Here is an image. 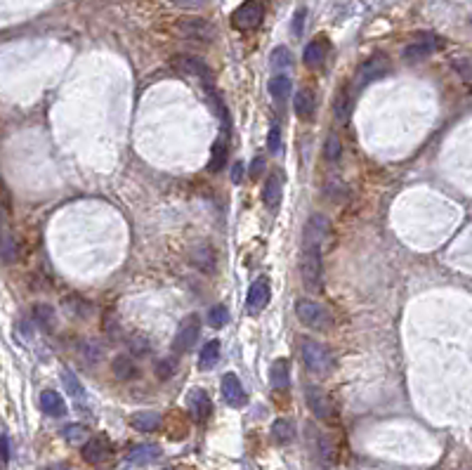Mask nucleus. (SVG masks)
Segmentation results:
<instances>
[{"label": "nucleus", "instance_id": "f257e3e1", "mask_svg": "<svg viewBox=\"0 0 472 470\" xmlns=\"http://www.w3.org/2000/svg\"><path fill=\"white\" fill-rule=\"evenodd\" d=\"M331 234V222L324 215H312L302 229V255H300V276L309 293L321 288V250Z\"/></svg>", "mask_w": 472, "mask_h": 470}, {"label": "nucleus", "instance_id": "f03ea898", "mask_svg": "<svg viewBox=\"0 0 472 470\" xmlns=\"http://www.w3.org/2000/svg\"><path fill=\"white\" fill-rule=\"evenodd\" d=\"M300 352H302V362H305L307 371L314 373V376L326 378L328 373L335 369V359L331 355V350L312 338L300 340Z\"/></svg>", "mask_w": 472, "mask_h": 470}, {"label": "nucleus", "instance_id": "7ed1b4c3", "mask_svg": "<svg viewBox=\"0 0 472 470\" xmlns=\"http://www.w3.org/2000/svg\"><path fill=\"white\" fill-rule=\"evenodd\" d=\"M295 314L302 324H305L307 328H314V331H328L333 324L331 312H328L321 302L309 300V298H302V300L295 302Z\"/></svg>", "mask_w": 472, "mask_h": 470}, {"label": "nucleus", "instance_id": "20e7f679", "mask_svg": "<svg viewBox=\"0 0 472 470\" xmlns=\"http://www.w3.org/2000/svg\"><path fill=\"white\" fill-rule=\"evenodd\" d=\"M175 31L182 38H189V41H198V43H213L217 36L215 27L210 22H205L201 17H182L175 22Z\"/></svg>", "mask_w": 472, "mask_h": 470}, {"label": "nucleus", "instance_id": "39448f33", "mask_svg": "<svg viewBox=\"0 0 472 470\" xmlns=\"http://www.w3.org/2000/svg\"><path fill=\"white\" fill-rule=\"evenodd\" d=\"M387 72H390V60H387L385 55H373V57H368V60L357 69V79H354V90H357V93H361V90L371 86L373 81L383 79V76H385Z\"/></svg>", "mask_w": 472, "mask_h": 470}, {"label": "nucleus", "instance_id": "423d86ee", "mask_svg": "<svg viewBox=\"0 0 472 470\" xmlns=\"http://www.w3.org/2000/svg\"><path fill=\"white\" fill-rule=\"evenodd\" d=\"M198 333H201V317L194 312V314H189V317L182 321V324H180L177 333H175V340H173V350H175L177 355L189 352L191 347L196 345Z\"/></svg>", "mask_w": 472, "mask_h": 470}, {"label": "nucleus", "instance_id": "0eeeda50", "mask_svg": "<svg viewBox=\"0 0 472 470\" xmlns=\"http://www.w3.org/2000/svg\"><path fill=\"white\" fill-rule=\"evenodd\" d=\"M262 17H264V8H262L260 0H245L241 8L231 15V27L238 31H250V29L260 27Z\"/></svg>", "mask_w": 472, "mask_h": 470}, {"label": "nucleus", "instance_id": "6e6552de", "mask_svg": "<svg viewBox=\"0 0 472 470\" xmlns=\"http://www.w3.org/2000/svg\"><path fill=\"white\" fill-rule=\"evenodd\" d=\"M170 67L175 69L180 74H187V76H196V79H201V83H213V72L210 67L205 64L201 57H194V55H175L170 60Z\"/></svg>", "mask_w": 472, "mask_h": 470}, {"label": "nucleus", "instance_id": "1a4fd4ad", "mask_svg": "<svg viewBox=\"0 0 472 470\" xmlns=\"http://www.w3.org/2000/svg\"><path fill=\"white\" fill-rule=\"evenodd\" d=\"M439 45L442 43H439V38L435 34H420L416 41L404 48V60L409 64H418V62H423L425 57H430L435 53Z\"/></svg>", "mask_w": 472, "mask_h": 470}, {"label": "nucleus", "instance_id": "9d476101", "mask_svg": "<svg viewBox=\"0 0 472 470\" xmlns=\"http://www.w3.org/2000/svg\"><path fill=\"white\" fill-rule=\"evenodd\" d=\"M305 402H307V409L312 411L316 418H321V421H328V418L333 416V402H331V397H328L321 388H316V385H307Z\"/></svg>", "mask_w": 472, "mask_h": 470}, {"label": "nucleus", "instance_id": "9b49d317", "mask_svg": "<svg viewBox=\"0 0 472 470\" xmlns=\"http://www.w3.org/2000/svg\"><path fill=\"white\" fill-rule=\"evenodd\" d=\"M269 298H271L269 281L267 279H257L248 288V295H245V307H248L250 314H260L264 307H267Z\"/></svg>", "mask_w": 472, "mask_h": 470}, {"label": "nucleus", "instance_id": "f8f14e48", "mask_svg": "<svg viewBox=\"0 0 472 470\" xmlns=\"http://www.w3.org/2000/svg\"><path fill=\"white\" fill-rule=\"evenodd\" d=\"M222 397H224V402H227L229 407H243V404L248 402L243 385L234 376V373H224V376H222Z\"/></svg>", "mask_w": 472, "mask_h": 470}, {"label": "nucleus", "instance_id": "ddd939ff", "mask_svg": "<svg viewBox=\"0 0 472 470\" xmlns=\"http://www.w3.org/2000/svg\"><path fill=\"white\" fill-rule=\"evenodd\" d=\"M352 109H354V98H352L350 86H340L338 95L333 98L335 121H338L340 126H347V121H350V116H352Z\"/></svg>", "mask_w": 472, "mask_h": 470}, {"label": "nucleus", "instance_id": "4468645a", "mask_svg": "<svg viewBox=\"0 0 472 470\" xmlns=\"http://www.w3.org/2000/svg\"><path fill=\"white\" fill-rule=\"evenodd\" d=\"M81 454H83V461H88V463H93V466H97V463H102V461L109 459L112 447H109V442L104 440V437H90V440L83 444Z\"/></svg>", "mask_w": 472, "mask_h": 470}, {"label": "nucleus", "instance_id": "2eb2a0df", "mask_svg": "<svg viewBox=\"0 0 472 470\" xmlns=\"http://www.w3.org/2000/svg\"><path fill=\"white\" fill-rule=\"evenodd\" d=\"M191 262L201 269V272L213 274L217 269V253L213 250L210 243H198V246L191 248Z\"/></svg>", "mask_w": 472, "mask_h": 470}, {"label": "nucleus", "instance_id": "dca6fc26", "mask_svg": "<svg viewBox=\"0 0 472 470\" xmlns=\"http://www.w3.org/2000/svg\"><path fill=\"white\" fill-rule=\"evenodd\" d=\"M314 109H316V98L314 93L309 88H297L295 98H293V112L297 119L302 121H309L314 116Z\"/></svg>", "mask_w": 472, "mask_h": 470}, {"label": "nucleus", "instance_id": "f3484780", "mask_svg": "<svg viewBox=\"0 0 472 470\" xmlns=\"http://www.w3.org/2000/svg\"><path fill=\"white\" fill-rule=\"evenodd\" d=\"M187 407H189L191 416L196 418V421H205L213 411L208 392H203V390H191L189 395H187Z\"/></svg>", "mask_w": 472, "mask_h": 470}, {"label": "nucleus", "instance_id": "a211bd4d", "mask_svg": "<svg viewBox=\"0 0 472 470\" xmlns=\"http://www.w3.org/2000/svg\"><path fill=\"white\" fill-rule=\"evenodd\" d=\"M281 192H283V177L279 173H271L262 187V203L267 208H276L281 203Z\"/></svg>", "mask_w": 472, "mask_h": 470}, {"label": "nucleus", "instance_id": "6ab92c4d", "mask_svg": "<svg viewBox=\"0 0 472 470\" xmlns=\"http://www.w3.org/2000/svg\"><path fill=\"white\" fill-rule=\"evenodd\" d=\"M159 459H161V447H156V444H140V447H135L133 452L128 454V463H133V466H149V463Z\"/></svg>", "mask_w": 472, "mask_h": 470}, {"label": "nucleus", "instance_id": "aec40b11", "mask_svg": "<svg viewBox=\"0 0 472 470\" xmlns=\"http://www.w3.org/2000/svg\"><path fill=\"white\" fill-rule=\"evenodd\" d=\"M269 383H271V388L279 390V392L288 390V385H290V366H288L286 359H276V362L271 364Z\"/></svg>", "mask_w": 472, "mask_h": 470}, {"label": "nucleus", "instance_id": "412c9836", "mask_svg": "<svg viewBox=\"0 0 472 470\" xmlns=\"http://www.w3.org/2000/svg\"><path fill=\"white\" fill-rule=\"evenodd\" d=\"M316 461L324 468H331L335 463V444L326 433H316Z\"/></svg>", "mask_w": 472, "mask_h": 470}, {"label": "nucleus", "instance_id": "4be33fe9", "mask_svg": "<svg viewBox=\"0 0 472 470\" xmlns=\"http://www.w3.org/2000/svg\"><path fill=\"white\" fill-rule=\"evenodd\" d=\"M41 409L53 418H60L67 414V404H64L60 392H55V390H45L41 395Z\"/></svg>", "mask_w": 472, "mask_h": 470}, {"label": "nucleus", "instance_id": "5701e85b", "mask_svg": "<svg viewBox=\"0 0 472 470\" xmlns=\"http://www.w3.org/2000/svg\"><path fill=\"white\" fill-rule=\"evenodd\" d=\"M130 426L140 433H154V430L161 428V414L156 411H137V414L130 416Z\"/></svg>", "mask_w": 472, "mask_h": 470}, {"label": "nucleus", "instance_id": "b1692460", "mask_svg": "<svg viewBox=\"0 0 472 470\" xmlns=\"http://www.w3.org/2000/svg\"><path fill=\"white\" fill-rule=\"evenodd\" d=\"M19 260V243L10 231L0 229V262L5 265H12V262Z\"/></svg>", "mask_w": 472, "mask_h": 470}, {"label": "nucleus", "instance_id": "393cba45", "mask_svg": "<svg viewBox=\"0 0 472 470\" xmlns=\"http://www.w3.org/2000/svg\"><path fill=\"white\" fill-rule=\"evenodd\" d=\"M112 371H114V376L119 378V381H133V378L137 376V364H135L133 357L119 355L112 362Z\"/></svg>", "mask_w": 472, "mask_h": 470}, {"label": "nucleus", "instance_id": "a878e982", "mask_svg": "<svg viewBox=\"0 0 472 470\" xmlns=\"http://www.w3.org/2000/svg\"><path fill=\"white\" fill-rule=\"evenodd\" d=\"M290 90H293V81L288 79L286 74H276L274 79L269 81V95L274 98V102L283 105L290 98Z\"/></svg>", "mask_w": 472, "mask_h": 470}, {"label": "nucleus", "instance_id": "bb28decb", "mask_svg": "<svg viewBox=\"0 0 472 470\" xmlns=\"http://www.w3.org/2000/svg\"><path fill=\"white\" fill-rule=\"evenodd\" d=\"M328 45H326V41H312L305 48V67H309V69H319L321 64L326 62V53H328Z\"/></svg>", "mask_w": 472, "mask_h": 470}, {"label": "nucleus", "instance_id": "cd10ccee", "mask_svg": "<svg viewBox=\"0 0 472 470\" xmlns=\"http://www.w3.org/2000/svg\"><path fill=\"white\" fill-rule=\"evenodd\" d=\"M31 314H34V321L43 328V331H53L55 328L57 319H55V310L50 305H45V302H36Z\"/></svg>", "mask_w": 472, "mask_h": 470}, {"label": "nucleus", "instance_id": "c85d7f7f", "mask_svg": "<svg viewBox=\"0 0 472 470\" xmlns=\"http://www.w3.org/2000/svg\"><path fill=\"white\" fill-rule=\"evenodd\" d=\"M217 359H220V340H208L201 350V357H198V369L210 371L217 364Z\"/></svg>", "mask_w": 472, "mask_h": 470}, {"label": "nucleus", "instance_id": "c756f323", "mask_svg": "<svg viewBox=\"0 0 472 470\" xmlns=\"http://www.w3.org/2000/svg\"><path fill=\"white\" fill-rule=\"evenodd\" d=\"M269 67L274 69L276 74H283L286 69L293 67V55H290V50L286 48V45H279V48H276L274 53H271Z\"/></svg>", "mask_w": 472, "mask_h": 470}, {"label": "nucleus", "instance_id": "7c9ffc66", "mask_svg": "<svg viewBox=\"0 0 472 470\" xmlns=\"http://www.w3.org/2000/svg\"><path fill=\"white\" fill-rule=\"evenodd\" d=\"M271 437H274V442H279V444L293 442V437H295L293 423L286 421V418H276V421L271 423Z\"/></svg>", "mask_w": 472, "mask_h": 470}, {"label": "nucleus", "instance_id": "2f4dec72", "mask_svg": "<svg viewBox=\"0 0 472 470\" xmlns=\"http://www.w3.org/2000/svg\"><path fill=\"white\" fill-rule=\"evenodd\" d=\"M224 163H227V137H220L217 142L213 145L208 170H210V173L222 170V166H224Z\"/></svg>", "mask_w": 472, "mask_h": 470}, {"label": "nucleus", "instance_id": "473e14b6", "mask_svg": "<svg viewBox=\"0 0 472 470\" xmlns=\"http://www.w3.org/2000/svg\"><path fill=\"white\" fill-rule=\"evenodd\" d=\"M62 383H64V388L69 390V395L76 399V402H86V390H83V385H81V381L76 378V373H71L69 369H64L62 371Z\"/></svg>", "mask_w": 472, "mask_h": 470}, {"label": "nucleus", "instance_id": "72a5a7b5", "mask_svg": "<svg viewBox=\"0 0 472 470\" xmlns=\"http://www.w3.org/2000/svg\"><path fill=\"white\" fill-rule=\"evenodd\" d=\"M81 350H83V357H86V362H90V364H97L102 357H104V345L97 343V340H86Z\"/></svg>", "mask_w": 472, "mask_h": 470}, {"label": "nucleus", "instance_id": "f704fd0d", "mask_svg": "<svg viewBox=\"0 0 472 470\" xmlns=\"http://www.w3.org/2000/svg\"><path fill=\"white\" fill-rule=\"evenodd\" d=\"M177 371V357H166V359H159L156 364V376L161 381H168V378H173Z\"/></svg>", "mask_w": 472, "mask_h": 470}, {"label": "nucleus", "instance_id": "c9c22d12", "mask_svg": "<svg viewBox=\"0 0 472 470\" xmlns=\"http://www.w3.org/2000/svg\"><path fill=\"white\" fill-rule=\"evenodd\" d=\"M227 321H229V310L224 305H215V307H210V312H208V324L213 326V328H222V326H227Z\"/></svg>", "mask_w": 472, "mask_h": 470}, {"label": "nucleus", "instance_id": "e433bc0d", "mask_svg": "<svg viewBox=\"0 0 472 470\" xmlns=\"http://www.w3.org/2000/svg\"><path fill=\"white\" fill-rule=\"evenodd\" d=\"M342 154V145H340V137L335 133H331L326 137V145H324V156L326 161H338Z\"/></svg>", "mask_w": 472, "mask_h": 470}, {"label": "nucleus", "instance_id": "4c0bfd02", "mask_svg": "<svg viewBox=\"0 0 472 470\" xmlns=\"http://www.w3.org/2000/svg\"><path fill=\"white\" fill-rule=\"evenodd\" d=\"M62 435H64V440H67V442L76 444V442H83L88 437V428L81 426V423H71V426H67L62 430Z\"/></svg>", "mask_w": 472, "mask_h": 470}, {"label": "nucleus", "instance_id": "58836bf2", "mask_svg": "<svg viewBox=\"0 0 472 470\" xmlns=\"http://www.w3.org/2000/svg\"><path fill=\"white\" fill-rule=\"evenodd\" d=\"M267 149H269V154H279V149H281V128H279V123H274L269 128Z\"/></svg>", "mask_w": 472, "mask_h": 470}, {"label": "nucleus", "instance_id": "ea45409f", "mask_svg": "<svg viewBox=\"0 0 472 470\" xmlns=\"http://www.w3.org/2000/svg\"><path fill=\"white\" fill-rule=\"evenodd\" d=\"M264 170V159L262 156H255L253 161H250V180H257L262 175Z\"/></svg>", "mask_w": 472, "mask_h": 470}, {"label": "nucleus", "instance_id": "a19ab883", "mask_svg": "<svg viewBox=\"0 0 472 470\" xmlns=\"http://www.w3.org/2000/svg\"><path fill=\"white\" fill-rule=\"evenodd\" d=\"M130 347H133V352H135V355H147L149 343H147V340H142V338L135 336V338L130 340Z\"/></svg>", "mask_w": 472, "mask_h": 470}, {"label": "nucleus", "instance_id": "79ce46f5", "mask_svg": "<svg viewBox=\"0 0 472 470\" xmlns=\"http://www.w3.org/2000/svg\"><path fill=\"white\" fill-rule=\"evenodd\" d=\"M302 29H305V10H300L293 19V34L302 36Z\"/></svg>", "mask_w": 472, "mask_h": 470}, {"label": "nucleus", "instance_id": "37998d69", "mask_svg": "<svg viewBox=\"0 0 472 470\" xmlns=\"http://www.w3.org/2000/svg\"><path fill=\"white\" fill-rule=\"evenodd\" d=\"M0 461L3 463L10 461V440L5 435H0Z\"/></svg>", "mask_w": 472, "mask_h": 470}, {"label": "nucleus", "instance_id": "c03bdc74", "mask_svg": "<svg viewBox=\"0 0 472 470\" xmlns=\"http://www.w3.org/2000/svg\"><path fill=\"white\" fill-rule=\"evenodd\" d=\"M241 180H243V163L238 161V163H234V168H231V182L241 184Z\"/></svg>", "mask_w": 472, "mask_h": 470}, {"label": "nucleus", "instance_id": "a18cd8bd", "mask_svg": "<svg viewBox=\"0 0 472 470\" xmlns=\"http://www.w3.org/2000/svg\"><path fill=\"white\" fill-rule=\"evenodd\" d=\"M173 3L180 5V8H201L205 0H173Z\"/></svg>", "mask_w": 472, "mask_h": 470}, {"label": "nucleus", "instance_id": "49530a36", "mask_svg": "<svg viewBox=\"0 0 472 470\" xmlns=\"http://www.w3.org/2000/svg\"><path fill=\"white\" fill-rule=\"evenodd\" d=\"M3 224H5V210L3 206H0V229H3Z\"/></svg>", "mask_w": 472, "mask_h": 470}, {"label": "nucleus", "instance_id": "de8ad7c7", "mask_svg": "<svg viewBox=\"0 0 472 470\" xmlns=\"http://www.w3.org/2000/svg\"><path fill=\"white\" fill-rule=\"evenodd\" d=\"M168 470H173V468H168Z\"/></svg>", "mask_w": 472, "mask_h": 470}]
</instances>
